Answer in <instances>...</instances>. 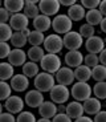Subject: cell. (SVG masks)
Wrapping results in <instances>:
<instances>
[{
	"label": "cell",
	"mask_w": 106,
	"mask_h": 122,
	"mask_svg": "<svg viewBox=\"0 0 106 122\" xmlns=\"http://www.w3.org/2000/svg\"><path fill=\"white\" fill-rule=\"evenodd\" d=\"M84 65H86L88 68L93 69L97 65H100V58H98V55H91V53H88L86 56H84Z\"/></svg>",
	"instance_id": "obj_37"
},
{
	"label": "cell",
	"mask_w": 106,
	"mask_h": 122,
	"mask_svg": "<svg viewBox=\"0 0 106 122\" xmlns=\"http://www.w3.org/2000/svg\"><path fill=\"white\" fill-rule=\"evenodd\" d=\"M3 109H4V106H3V104L0 102V114H3Z\"/></svg>",
	"instance_id": "obj_51"
},
{
	"label": "cell",
	"mask_w": 106,
	"mask_h": 122,
	"mask_svg": "<svg viewBox=\"0 0 106 122\" xmlns=\"http://www.w3.org/2000/svg\"><path fill=\"white\" fill-rule=\"evenodd\" d=\"M100 27H101V30H102L103 33H106V17L102 19V21H101Z\"/></svg>",
	"instance_id": "obj_48"
},
{
	"label": "cell",
	"mask_w": 106,
	"mask_h": 122,
	"mask_svg": "<svg viewBox=\"0 0 106 122\" xmlns=\"http://www.w3.org/2000/svg\"><path fill=\"white\" fill-rule=\"evenodd\" d=\"M93 94L98 100H106V81L96 82L93 86Z\"/></svg>",
	"instance_id": "obj_32"
},
{
	"label": "cell",
	"mask_w": 106,
	"mask_h": 122,
	"mask_svg": "<svg viewBox=\"0 0 106 122\" xmlns=\"http://www.w3.org/2000/svg\"><path fill=\"white\" fill-rule=\"evenodd\" d=\"M27 52H24L23 49H12L8 56V62L12 66H23L27 62Z\"/></svg>",
	"instance_id": "obj_16"
},
{
	"label": "cell",
	"mask_w": 106,
	"mask_h": 122,
	"mask_svg": "<svg viewBox=\"0 0 106 122\" xmlns=\"http://www.w3.org/2000/svg\"><path fill=\"white\" fill-rule=\"evenodd\" d=\"M68 17L72 20V21H81L82 19H85V15H86V11L85 8L81 5V4L76 3L74 5L69 7L66 12Z\"/></svg>",
	"instance_id": "obj_21"
},
{
	"label": "cell",
	"mask_w": 106,
	"mask_h": 122,
	"mask_svg": "<svg viewBox=\"0 0 106 122\" xmlns=\"http://www.w3.org/2000/svg\"><path fill=\"white\" fill-rule=\"evenodd\" d=\"M45 40V35L39 32V30H30V35L28 36V44H30L32 46H40L41 44H44Z\"/></svg>",
	"instance_id": "obj_30"
},
{
	"label": "cell",
	"mask_w": 106,
	"mask_h": 122,
	"mask_svg": "<svg viewBox=\"0 0 106 122\" xmlns=\"http://www.w3.org/2000/svg\"><path fill=\"white\" fill-rule=\"evenodd\" d=\"M9 41H11V45L15 46L16 49H23L25 46V44L28 43V37L23 32H13Z\"/></svg>",
	"instance_id": "obj_29"
},
{
	"label": "cell",
	"mask_w": 106,
	"mask_h": 122,
	"mask_svg": "<svg viewBox=\"0 0 106 122\" xmlns=\"http://www.w3.org/2000/svg\"><path fill=\"white\" fill-rule=\"evenodd\" d=\"M85 48L88 51V53H91V55H100L105 49V41H103L102 37L94 35L90 39H88L85 41Z\"/></svg>",
	"instance_id": "obj_12"
},
{
	"label": "cell",
	"mask_w": 106,
	"mask_h": 122,
	"mask_svg": "<svg viewBox=\"0 0 106 122\" xmlns=\"http://www.w3.org/2000/svg\"><path fill=\"white\" fill-rule=\"evenodd\" d=\"M52 122H73V119L70 118L66 113H57L53 117Z\"/></svg>",
	"instance_id": "obj_41"
},
{
	"label": "cell",
	"mask_w": 106,
	"mask_h": 122,
	"mask_svg": "<svg viewBox=\"0 0 106 122\" xmlns=\"http://www.w3.org/2000/svg\"><path fill=\"white\" fill-rule=\"evenodd\" d=\"M44 56H45V51L42 46H30L27 52V57L29 58V61L36 62V64L42 60Z\"/></svg>",
	"instance_id": "obj_26"
},
{
	"label": "cell",
	"mask_w": 106,
	"mask_h": 122,
	"mask_svg": "<svg viewBox=\"0 0 106 122\" xmlns=\"http://www.w3.org/2000/svg\"><path fill=\"white\" fill-rule=\"evenodd\" d=\"M23 13L27 16L28 19H36L37 16L40 15V9H39V1L36 0H27L25 1L24 9H23Z\"/></svg>",
	"instance_id": "obj_22"
},
{
	"label": "cell",
	"mask_w": 106,
	"mask_h": 122,
	"mask_svg": "<svg viewBox=\"0 0 106 122\" xmlns=\"http://www.w3.org/2000/svg\"><path fill=\"white\" fill-rule=\"evenodd\" d=\"M60 8H61L60 0H41V1H39L40 13L48 16V17L57 16Z\"/></svg>",
	"instance_id": "obj_8"
},
{
	"label": "cell",
	"mask_w": 106,
	"mask_h": 122,
	"mask_svg": "<svg viewBox=\"0 0 106 122\" xmlns=\"http://www.w3.org/2000/svg\"><path fill=\"white\" fill-rule=\"evenodd\" d=\"M65 107H66V106H64V105H57L58 113H65Z\"/></svg>",
	"instance_id": "obj_49"
},
{
	"label": "cell",
	"mask_w": 106,
	"mask_h": 122,
	"mask_svg": "<svg viewBox=\"0 0 106 122\" xmlns=\"http://www.w3.org/2000/svg\"><path fill=\"white\" fill-rule=\"evenodd\" d=\"M1 7H3V1H1V0H0V8H1Z\"/></svg>",
	"instance_id": "obj_52"
},
{
	"label": "cell",
	"mask_w": 106,
	"mask_h": 122,
	"mask_svg": "<svg viewBox=\"0 0 106 122\" xmlns=\"http://www.w3.org/2000/svg\"><path fill=\"white\" fill-rule=\"evenodd\" d=\"M65 113H66L72 119H77V118H80V117H82L85 114L84 105H82V102H78V101H72V102H69V104L66 105Z\"/></svg>",
	"instance_id": "obj_18"
},
{
	"label": "cell",
	"mask_w": 106,
	"mask_h": 122,
	"mask_svg": "<svg viewBox=\"0 0 106 122\" xmlns=\"http://www.w3.org/2000/svg\"><path fill=\"white\" fill-rule=\"evenodd\" d=\"M56 82L58 85H64V86H69L74 84V69L69 66H61L60 70L55 74Z\"/></svg>",
	"instance_id": "obj_9"
},
{
	"label": "cell",
	"mask_w": 106,
	"mask_h": 122,
	"mask_svg": "<svg viewBox=\"0 0 106 122\" xmlns=\"http://www.w3.org/2000/svg\"><path fill=\"white\" fill-rule=\"evenodd\" d=\"M64 61H65L66 66L76 69L77 66L84 64V55L81 51H68L64 57Z\"/></svg>",
	"instance_id": "obj_14"
},
{
	"label": "cell",
	"mask_w": 106,
	"mask_h": 122,
	"mask_svg": "<svg viewBox=\"0 0 106 122\" xmlns=\"http://www.w3.org/2000/svg\"><path fill=\"white\" fill-rule=\"evenodd\" d=\"M44 51H46L48 53H52V55H58L64 49V40L62 36L57 33H52L49 36L45 37L44 40Z\"/></svg>",
	"instance_id": "obj_5"
},
{
	"label": "cell",
	"mask_w": 106,
	"mask_h": 122,
	"mask_svg": "<svg viewBox=\"0 0 106 122\" xmlns=\"http://www.w3.org/2000/svg\"><path fill=\"white\" fill-rule=\"evenodd\" d=\"M32 24H33L35 30H39V32L44 33V32H46V30H49L52 28V19L40 13L36 19H33Z\"/></svg>",
	"instance_id": "obj_20"
},
{
	"label": "cell",
	"mask_w": 106,
	"mask_h": 122,
	"mask_svg": "<svg viewBox=\"0 0 106 122\" xmlns=\"http://www.w3.org/2000/svg\"><path fill=\"white\" fill-rule=\"evenodd\" d=\"M102 13L100 12V9H90V11H86V15H85V20H86V24L91 25V27H96V25H100L102 21Z\"/></svg>",
	"instance_id": "obj_25"
},
{
	"label": "cell",
	"mask_w": 106,
	"mask_h": 122,
	"mask_svg": "<svg viewBox=\"0 0 106 122\" xmlns=\"http://www.w3.org/2000/svg\"><path fill=\"white\" fill-rule=\"evenodd\" d=\"M98 58H100V64L103 65V66H106V46H105V49H103L102 52L98 55Z\"/></svg>",
	"instance_id": "obj_44"
},
{
	"label": "cell",
	"mask_w": 106,
	"mask_h": 122,
	"mask_svg": "<svg viewBox=\"0 0 106 122\" xmlns=\"http://www.w3.org/2000/svg\"><path fill=\"white\" fill-rule=\"evenodd\" d=\"M8 24H9V27L12 28V30H15V32H23V30L28 29L29 19L21 12L20 13H15V15L11 16Z\"/></svg>",
	"instance_id": "obj_11"
},
{
	"label": "cell",
	"mask_w": 106,
	"mask_h": 122,
	"mask_svg": "<svg viewBox=\"0 0 106 122\" xmlns=\"http://www.w3.org/2000/svg\"><path fill=\"white\" fill-rule=\"evenodd\" d=\"M15 76V66L7 62H0V81H8Z\"/></svg>",
	"instance_id": "obj_27"
},
{
	"label": "cell",
	"mask_w": 106,
	"mask_h": 122,
	"mask_svg": "<svg viewBox=\"0 0 106 122\" xmlns=\"http://www.w3.org/2000/svg\"><path fill=\"white\" fill-rule=\"evenodd\" d=\"M24 5H25L24 0H5V1H3V7L12 15L20 13L24 9Z\"/></svg>",
	"instance_id": "obj_24"
},
{
	"label": "cell",
	"mask_w": 106,
	"mask_h": 122,
	"mask_svg": "<svg viewBox=\"0 0 106 122\" xmlns=\"http://www.w3.org/2000/svg\"><path fill=\"white\" fill-rule=\"evenodd\" d=\"M91 78L96 81V82H102L106 81V66L103 65H97L96 68L91 69Z\"/></svg>",
	"instance_id": "obj_31"
},
{
	"label": "cell",
	"mask_w": 106,
	"mask_h": 122,
	"mask_svg": "<svg viewBox=\"0 0 106 122\" xmlns=\"http://www.w3.org/2000/svg\"><path fill=\"white\" fill-rule=\"evenodd\" d=\"M74 78L78 82H89V80L91 78V69L84 64L80 65L74 69Z\"/></svg>",
	"instance_id": "obj_23"
},
{
	"label": "cell",
	"mask_w": 106,
	"mask_h": 122,
	"mask_svg": "<svg viewBox=\"0 0 106 122\" xmlns=\"http://www.w3.org/2000/svg\"><path fill=\"white\" fill-rule=\"evenodd\" d=\"M11 44L8 43H0V60L3 58H8L9 53H11Z\"/></svg>",
	"instance_id": "obj_39"
},
{
	"label": "cell",
	"mask_w": 106,
	"mask_h": 122,
	"mask_svg": "<svg viewBox=\"0 0 106 122\" xmlns=\"http://www.w3.org/2000/svg\"><path fill=\"white\" fill-rule=\"evenodd\" d=\"M36 121L37 119L35 117V114L29 110H23L16 117V122H36Z\"/></svg>",
	"instance_id": "obj_35"
},
{
	"label": "cell",
	"mask_w": 106,
	"mask_h": 122,
	"mask_svg": "<svg viewBox=\"0 0 106 122\" xmlns=\"http://www.w3.org/2000/svg\"><path fill=\"white\" fill-rule=\"evenodd\" d=\"M76 3H77L76 0H60V4H61V5L68 7V8H69V7H72V5H74Z\"/></svg>",
	"instance_id": "obj_45"
},
{
	"label": "cell",
	"mask_w": 106,
	"mask_h": 122,
	"mask_svg": "<svg viewBox=\"0 0 106 122\" xmlns=\"http://www.w3.org/2000/svg\"><path fill=\"white\" fill-rule=\"evenodd\" d=\"M52 28L55 30V33L60 35V36L61 35H66L68 32L73 30V21L68 17V15L58 13L52 20Z\"/></svg>",
	"instance_id": "obj_4"
},
{
	"label": "cell",
	"mask_w": 106,
	"mask_h": 122,
	"mask_svg": "<svg viewBox=\"0 0 106 122\" xmlns=\"http://www.w3.org/2000/svg\"><path fill=\"white\" fill-rule=\"evenodd\" d=\"M49 97H50L52 102H55L56 105H64L65 102H68L70 97V89L68 86L56 84L49 92Z\"/></svg>",
	"instance_id": "obj_6"
},
{
	"label": "cell",
	"mask_w": 106,
	"mask_h": 122,
	"mask_svg": "<svg viewBox=\"0 0 106 122\" xmlns=\"http://www.w3.org/2000/svg\"><path fill=\"white\" fill-rule=\"evenodd\" d=\"M78 33L82 36V39H90L91 36H94V33H96V28L91 27V25L89 24H82L81 27H80V30H78Z\"/></svg>",
	"instance_id": "obj_36"
},
{
	"label": "cell",
	"mask_w": 106,
	"mask_h": 122,
	"mask_svg": "<svg viewBox=\"0 0 106 122\" xmlns=\"http://www.w3.org/2000/svg\"><path fill=\"white\" fill-rule=\"evenodd\" d=\"M94 122H106V110H101L100 113H97L93 118Z\"/></svg>",
	"instance_id": "obj_43"
},
{
	"label": "cell",
	"mask_w": 106,
	"mask_h": 122,
	"mask_svg": "<svg viewBox=\"0 0 106 122\" xmlns=\"http://www.w3.org/2000/svg\"><path fill=\"white\" fill-rule=\"evenodd\" d=\"M93 94V86L89 85V82H74L70 89V96L74 98V101L85 102Z\"/></svg>",
	"instance_id": "obj_3"
},
{
	"label": "cell",
	"mask_w": 106,
	"mask_h": 122,
	"mask_svg": "<svg viewBox=\"0 0 106 122\" xmlns=\"http://www.w3.org/2000/svg\"><path fill=\"white\" fill-rule=\"evenodd\" d=\"M11 16L12 15H11L4 7H1V8H0V24H8Z\"/></svg>",
	"instance_id": "obj_40"
},
{
	"label": "cell",
	"mask_w": 106,
	"mask_h": 122,
	"mask_svg": "<svg viewBox=\"0 0 106 122\" xmlns=\"http://www.w3.org/2000/svg\"><path fill=\"white\" fill-rule=\"evenodd\" d=\"M103 41H105V44H106V36H105V37H103Z\"/></svg>",
	"instance_id": "obj_53"
},
{
	"label": "cell",
	"mask_w": 106,
	"mask_h": 122,
	"mask_svg": "<svg viewBox=\"0 0 106 122\" xmlns=\"http://www.w3.org/2000/svg\"><path fill=\"white\" fill-rule=\"evenodd\" d=\"M36 122H52V119H48V118H40V119H37Z\"/></svg>",
	"instance_id": "obj_50"
},
{
	"label": "cell",
	"mask_w": 106,
	"mask_h": 122,
	"mask_svg": "<svg viewBox=\"0 0 106 122\" xmlns=\"http://www.w3.org/2000/svg\"><path fill=\"white\" fill-rule=\"evenodd\" d=\"M61 66H62V60L58 55L45 53V56L40 61V68L42 69V72H46L50 74H56Z\"/></svg>",
	"instance_id": "obj_1"
},
{
	"label": "cell",
	"mask_w": 106,
	"mask_h": 122,
	"mask_svg": "<svg viewBox=\"0 0 106 122\" xmlns=\"http://www.w3.org/2000/svg\"><path fill=\"white\" fill-rule=\"evenodd\" d=\"M24 100L19 96H11L4 102V109L11 114H19L24 110Z\"/></svg>",
	"instance_id": "obj_10"
},
{
	"label": "cell",
	"mask_w": 106,
	"mask_h": 122,
	"mask_svg": "<svg viewBox=\"0 0 106 122\" xmlns=\"http://www.w3.org/2000/svg\"><path fill=\"white\" fill-rule=\"evenodd\" d=\"M9 85H11L12 90L17 92V93H21V92H25L29 88V78L27 76H24L23 73L15 74L11 78V84Z\"/></svg>",
	"instance_id": "obj_15"
},
{
	"label": "cell",
	"mask_w": 106,
	"mask_h": 122,
	"mask_svg": "<svg viewBox=\"0 0 106 122\" xmlns=\"http://www.w3.org/2000/svg\"><path fill=\"white\" fill-rule=\"evenodd\" d=\"M11 92H12V88L7 81H0V102L1 101H5L7 98L11 97Z\"/></svg>",
	"instance_id": "obj_34"
},
{
	"label": "cell",
	"mask_w": 106,
	"mask_h": 122,
	"mask_svg": "<svg viewBox=\"0 0 106 122\" xmlns=\"http://www.w3.org/2000/svg\"><path fill=\"white\" fill-rule=\"evenodd\" d=\"M62 40H64V48H66L68 51H80V48L84 45V39L77 30L68 32L66 35H64Z\"/></svg>",
	"instance_id": "obj_7"
},
{
	"label": "cell",
	"mask_w": 106,
	"mask_h": 122,
	"mask_svg": "<svg viewBox=\"0 0 106 122\" xmlns=\"http://www.w3.org/2000/svg\"><path fill=\"white\" fill-rule=\"evenodd\" d=\"M100 3H101V0H82L81 5L85 9L90 11V9H97L100 7Z\"/></svg>",
	"instance_id": "obj_38"
},
{
	"label": "cell",
	"mask_w": 106,
	"mask_h": 122,
	"mask_svg": "<svg viewBox=\"0 0 106 122\" xmlns=\"http://www.w3.org/2000/svg\"><path fill=\"white\" fill-rule=\"evenodd\" d=\"M84 105V110L85 113L89 114V116H96L97 113H100L101 110H102V104H101V101L96 97H90L88 100L82 102Z\"/></svg>",
	"instance_id": "obj_19"
},
{
	"label": "cell",
	"mask_w": 106,
	"mask_h": 122,
	"mask_svg": "<svg viewBox=\"0 0 106 122\" xmlns=\"http://www.w3.org/2000/svg\"><path fill=\"white\" fill-rule=\"evenodd\" d=\"M98 9H100V12L102 13L103 17H106V0H102V1H101Z\"/></svg>",
	"instance_id": "obj_46"
},
{
	"label": "cell",
	"mask_w": 106,
	"mask_h": 122,
	"mask_svg": "<svg viewBox=\"0 0 106 122\" xmlns=\"http://www.w3.org/2000/svg\"><path fill=\"white\" fill-rule=\"evenodd\" d=\"M0 122H16V117L13 114L5 112V113L0 114Z\"/></svg>",
	"instance_id": "obj_42"
},
{
	"label": "cell",
	"mask_w": 106,
	"mask_h": 122,
	"mask_svg": "<svg viewBox=\"0 0 106 122\" xmlns=\"http://www.w3.org/2000/svg\"><path fill=\"white\" fill-rule=\"evenodd\" d=\"M40 73V65L32 61H27L23 65V74L27 76L28 78H35L37 74Z\"/></svg>",
	"instance_id": "obj_28"
},
{
	"label": "cell",
	"mask_w": 106,
	"mask_h": 122,
	"mask_svg": "<svg viewBox=\"0 0 106 122\" xmlns=\"http://www.w3.org/2000/svg\"><path fill=\"white\" fill-rule=\"evenodd\" d=\"M13 35L9 24H0V43H8Z\"/></svg>",
	"instance_id": "obj_33"
},
{
	"label": "cell",
	"mask_w": 106,
	"mask_h": 122,
	"mask_svg": "<svg viewBox=\"0 0 106 122\" xmlns=\"http://www.w3.org/2000/svg\"><path fill=\"white\" fill-rule=\"evenodd\" d=\"M74 122H94V121H93V118H90L89 116H82V117H80V118L74 119Z\"/></svg>",
	"instance_id": "obj_47"
},
{
	"label": "cell",
	"mask_w": 106,
	"mask_h": 122,
	"mask_svg": "<svg viewBox=\"0 0 106 122\" xmlns=\"http://www.w3.org/2000/svg\"><path fill=\"white\" fill-rule=\"evenodd\" d=\"M24 102L29 107H32V109H35V107L39 109V107L41 106V104L44 102V94H42L41 92L36 90V89L28 90L25 97H24Z\"/></svg>",
	"instance_id": "obj_13"
},
{
	"label": "cell",
	"mask_w": 106,
	"mask_h": 122,
	"mask_svg": "<svg viewBox=\"0 0 106 122\" xmlns=\"http://www.w3.org/2000/svg\"><path fill=\"white\" fill-rule=\"evenodd\" d=\"M58 113L57 110V105L52 101H44L41 104V106L39 107V114L41 116V118H53L56 114Z\"/></svg>",
	"instance_id": "obj_17"
},
{
	"label": "cell",
	"mask_w": 106,
	"mask_h": 122,
	"mask_svg": "<svg viewBox=\"0 0 106 122\" xmlns=\"http://www.w3.org/2000/svg\"><path fill=\"white\" fill-rule=\"evenodd\" d=\"M35 89L39 92H41L42 94L46 92H50L52 88L56 85V78L53 77V74L46 73V72H40L33 80Z\"/></svg>",
	"instance_id": "obj_2"
}]
</instances>
